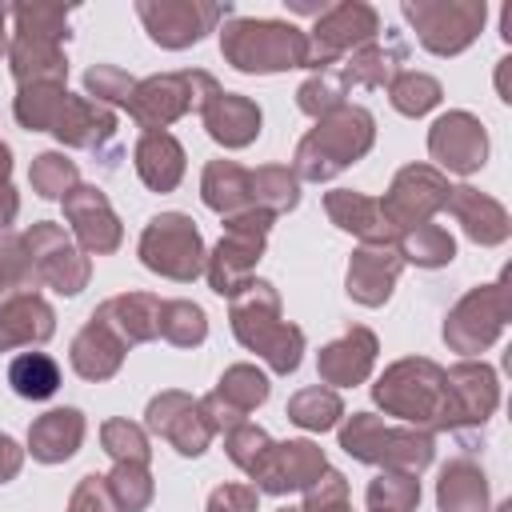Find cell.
<instances>
[{
    "label": "cell",
    "instance_id": "cell-26",
    "mask_svg": "<svg viewBox=\"0 0 512 512\" xmlns=\"http://www.w3.org/2000/svg\"><path fill=\"white\" fill-rule=\"evenodd\" d=\"M96 320H104L124 344H140L160 336V300L148 292H128V296H112L104 300L96 312Z\"/></svg>",
    "mask_w": 512,
    "mask_h": 512
},
{
    "label": "cell",
    "instance_id": "cell-49",
    "mask_svg": "<svg viewBox=\"0 0 512 512\" xmlns=\"http://www.w3.org/2000/svg\"><path fill=\"white\" fill-rule=\"evenodd\" d=\"M300 108L308 112V116H328V112H336L340 104H344V84H340V72H316L312 80H304L300 84Z\"/></svg>",
    "mask_w": 512,
    "mask_h": 512
},
{
    "label": "cell",
    "instance_id": "cell-24",
    "mask_svg": "<svg viewBox=\"0 0 512 512\" xmlns=\"http://www.w3.org/2000/svg\"><path fill=\"white\" fill-rule=\"evenodd\" d=\"M200 116H204L208 136L220 140L224 148H244L260 132V108L248 96H236V92H216L200 108Z\"/></svg>",
    "mask_w": 512,
    "mask_h": 512
},
{
    "label": "cell",
    "instance_id": "cell-51",
    "mask_svg": "<svg viewBox=\"0 0 512 512\" xmlns=\"http://www.w3.org/2000/svg\"><path fill=\"white\" fill-rule=\"evenodd\" d=\"M84 88L96 96V100H112V104H128V96H132V88H136V80L128 76V72H120V68H112V64H96V68H88V76H84Z\"/></svg>",
    "mask_w": 512,
    "mask_h": 512
},
{
    "label": "cell",
    "instance_id": "cell-29",
    "mask_svg": "<svg viewBox=\"0 0 512 512\" xmlns=\"http://www.w3.org/2000/svg\"><path fill=\"white\" fill-rule=\"evenodd\" d=\"M80 440H84V416H80L76 408H52V412H44V416L32 424V432H28V448H32V456L44 460V464L68 460V456L80 448Z\"/></svg>",
    "mask_w": 512,
    "mask_h": 512
},
{
    "label": "cell",
    "instance_id": "cell-55",
    "mask_svg": "<svg viewBox=\"0 0 512 512\" xmlns=\"http://www.w3.org/2000/svg\"><path fill=\"white\" fill-rule=\"evenodd\" d=\"M8 172H12V152H8V144H0V228L12 224V216H16V192L8 184Z\"/></svg>",
    "mask_w": 512,
    "mask_h": 512
},
{
    "label": "cell",
    "instance_id": "cell-20",
    "mask_svg": "<svg viewBox=\"0 0 512 512\" xmlns=\"http://www.w3.org/2000/svg\"><path fill=\"white\" fill-rule=\"evenodd\" d=\"M64 216L72 220V232H76V240H80L88 252H112V248L120 244V220H116V212L108 208V200H104L100 188L76 184V188L64 196Z\"/></svg>",
    "mask_w": 512,
    "mask_h": 512
},
{
    "label": "cell",
    "instance_id": "cell-21",
    "mask_svg": "<svg viewBox=\"0 0 512 512\" xmlns=\"http://www.w3.org/2000/svg\"><path fill=\"white\" fill-rule=\"evenodd\" d=\"M400 268H404V260H400L396 244H364L348 264V296L368 308L384 304Z\"/></svg>",
    "mask_w": 512,
    "mask_h": 512
},
{
    "label": "cell",
    "instance_id": "cell-58",
    "mask_svg": "<svg viewBox=\"0 0 512 512\" xmlns=\"http://www.w3.org/2000/svg\"><path fill=\"white\" fill-rule=\"evenodd\" d=\"M276 512H304V508H276Z\"/></svg>",
    "mask_w": 512,
    "mask_h": 512
},
{
    "label": "cell",
    "instance_id": "cell-43",
    "mask_svg": "<svg viewBox=\"0 0 512 512\" xmlns=\"http://www.w3.org/2000/svg\"><path fill=\"white\" fill-rule=\"evenodd\" d=\"M160 336L180 344V348H192L208 336V320H204V308L192 304V300H164L160 304Z\"/></svg>",
    "mask_w": 512,
    "mask_h": 512
},
{
    "label": "cell",
    "instance_id": "cell-56",
    "mask_svg": "<svg viewBox=\"0 0 512 512\" xmlns=\"http://www.w3.org/2000/svg\"><path fill=\"white\" fill-rule=\"evenodd\" d=\"M20 460H24V456H20L16 440H12V436H0V484L20 472Z\"/></svg>",
    "mask_w": 512,
    "mask_h": 512
},
{
    "label": "cell",
    "instance_id": "cell-32",
    "mask_svg": "<svg viewBox=\"0 0 512 512\" xmlns=\"http://www.w3.org/2000/svg\"><path fill=\"white\" fill-rule=\"evenodd\" d=\"M64 144L72 148H100L112 132H116V120L112 112L100 104V100H84V96H68L64 100V112L52 128Z\"/></svg>",
    "mask_w": 512,
    "mask_h": 512
},
{
    "label": "cell",
    "instance_id": "cell-57",
    "mask_svg": "<svg viewBox=\"0 0 512 512\" xmlns=\"http://www.w3.org/2000/svg\"><path fill=\"white\" fill-rule=\"evenodd\" d=\"M4 16H8V8L0 4V56H4V48H8V44H4Z\"/></svg>",
    "mask_w": 512,
    "mask_h": 512
},
{
    "label": "cell",
    "instance_id": "cell-31",
    "mask_svg": "<svg viewBox=\"0 0 512 512\" xmlns=\"http://www.w3.org/2000/svg\"><path fill=\"white\" fill-rule=\"evenodd\" d=\"M8 64L20 88L28 84H64V52L52 40H36V36H16L8 44Z\"/></svg>",
    "mask_w": 512,
    "mask_h": 512
},
{
    "label": "cell",
    "instance_id": "cell-28",
    "mask_svg": "<svg viewBox=\"0 0 512 512\" xmlns=\"http://www.w3.org/2000/svg\"><path fill=\"white\" fill-rule=\"evenodd\" d=\"M124 360V340L104 324V320H88L80 328V336L72 340V368L84 380H108Z\"/></svg>",
    "mask_w": 512,
    "mask_h": 512
},
{
    "label": "cell",
    "instance_id": "cell-4",
    "mask_svg": "<svg viewBox=\"0 0 512 512\" xmlns=\"http://www.w3.org/2000/svg\"><path fill=\"white\" fill-rule=\"evenodd\" d=\"M220 52L240 72L308 68V32L280 20H232L220 32Z\"/></svg>",
    "mask_w": 512,
    "mask_h": 512
},
{
    "label": "cell",
    "instance_id": "cell-27",
    "mask_svg": "<svg viewBox=\"0 0 512 512\" xmlns=\"http://www.w3.org/2000/svg\"><path fill=\"white\" fill-rule=\"evenodd\" d=\"M372 360H376V336L368 328H352L348 336H340L336 344H328L320 352L316 368H320V380L324 384L344 388V384H360L368 376Z\"/></svg>",
    "mask_w": 512,
    "mask_h": 512
},
{
    "label": "cell",
    "instance_id": "cell-15",
    "mask_svg": "<svg viewBox=\"0 0 512 512\" xmlns=\"http://www.w3.org/2000/svg\"><path fill=\"white\" fill-rule=\"evenodd\" d=\"M324 468H328L324 452L312 440H288V444H268L248 476L256 492H292L320 480Z\"/></svg>",
    "mask_w": 512,
    "mask_h": 512
},
{
    "label": "cell",
    "instance_id": "cell-42",
    "mask_svg": "<svg viewBox=\"0 0 512 512\" xmlns=\"http://www.w3.org/2000/svg\"><path fill=\"white\" fill-rule=\"evenodd\" d=\"M416 500H420V484H416L412 472L384 468L368 484V512H412Z\"/></svg>",
    "mask_w": 512,
    "mask_h": 512
},
{
    "label": "cell",
    "instance_id": "cell-38",
    "mask_svg": "<svg viewBox=\"0 0 512 512\" xmlns=\"http://www.w3.org/2000/svg\"><path fill=\"white\" fill-rule=\"evenodd\" d=\"M8 384L24 400H48L60 388V368L48 352H20L8 364Z\"/></svg>",
    "mask_w": 512,
    "mask_h": 512
},
{
    "label": "cell",
    "instance_id": "cell-52",
    "mask_svg": "<svg viewBox=\"0 0 512 512\" xmlns=\"http://www.w3.org/2000/svg\"><path fill=\"white\" fill-rule=\"evenodd\" d=\"M268 444H272V440H268V432H264V428H252L248 420H244L240 428H232V432H228V456H232L244 472H252V468H256V460L264 456V448H268Z\"/></svg>",
    "mask_w": 512,
    "mask_h": 512
},
{
    "label": "cell",
    "instance_id": "cell-53",
    "mask_svg": "<svg viewBox=\"0 0 512 512\" xmlns=\"http://www.w3.org/2000/svg\"><path fill=\"white\" fill-rule=\"evenodd\" d=\"M68 512H120V508H116L104 476H84L76 484V492H72V508Z\"/></svg>",
    "mask_w": 512,
    "mask_h": 512
},
{
    "label": "cell",
    "instance_id": "cell-2",
    "mask_svg": "<svg viewBox=\"0 0 512 512\" xmlns=\"http://www.w3.org/2000/svg\"><path fill=\"white\" fill-rule=\"evenodd\" d=\"M372 392H376V404H384V412H392L408 424L456 428L448 376L432 360H396Z\"/></svg>",
    "mask_w": 512,
    "mask_h": 512
},
{
    "label": "cell",
    "instance_id": "cell-13",
    "mask_svg": "<svg viewBox=\"0 0 512 512\" xmlns=\"http://www.w3.org/2000/svg\"><path fill=\"white\" fill-rule=\"evenodd\" d=\"M140 20L148 24V36L164 48L196 44L220 16H228V4H200V0H140Z\"/></svg>",
    "mask_w": 512,
    "mask_h": 512
},
{
    "label": "cell",
    "instance_id": "cell-33",
    "mask_svg": "<svg viewBox=\"0 0 512 512\" xmlns=\"http://www.w3.org/2000/svg\"><path fill=\"white\" fill-rule=\"evenodd\" d=\"M136 172L152 192H172L184 176V148L168 132H144L136 144Z\"/></svg>",
    "mask_w": 512,
    "mask_h": 512
},
{
    "label": "cell",
    "instance_id": "cell-45",
    "mask_svg": "<svg viewBox=\"0 0 512 512\" xmlns=\"http://www.w3.org/2000/svg\"><path fill=\"white\" fill-rule=\"evenodd\" d=\"M388 96H392V108L404 112V116H424L428 108L440 104V80L424 76V72H400L392 84H388Z\"/></svg>",
    "mask_w": 512,
    "mask_h": 512
},
{
    "label": "cell",
    "instance_id": "cell-22",
    "mask_svg": "<svg viewBox=\"0 0 512 512\" xmlns=\"http://www.w3.org/2000/svg\"><path fill=\"white\" fill-rule=\"evenodd\" d=\"M324 208H328V216H332L344 232H356L364 244H396V236H400V232L388 224L380 200H372V196L336 188V192L324 196Z\"/></svg>",
    "mask_w": 512,
    "mask_h": 512
},
{
    "label": "cell",
    "instance_id": "cell-41",
    "mask_svg": "<svg viewBox=\"0 0 512 512\" xmlns=\"http://www.w3.org/2000/svg\"><path fill=\"white\" fill-rule=\"evenodd\" d=\"M344 416V404H340V396L332 392V388H304V392H296L292 400H288V420H296L300 428H312V432H324V428H332L336 420Z\"/></svg>",
    "mask_w": 512,
    "mask_h": 512
},
{
    "label": "cell",
    "instance_id": "cell-16",
    "mask_svg": "<svg viewBox=\"0 0 512 512\" xmlns=\"http://www.w3.org/2000/svg\"><path fill=\"white\" fill-rule=\"evenodd\" d=\"M148 428L156 436H164L176 452L184 456H200L212 440V424L200 408V400L184 396V392H164L148 404Z\"/></svg>",
    "mask_w": 512,
    "mask_h": 512
},
{
    "label": "cell",
    "instance_id": "cell-50",
    "mask_svg": "<svg viewBox=\"0 0 512 512\" xmlns=\"http://www.w3.org/2000/svg\"><path fill=\"white\" fill-rule=\"evenodd\" d=\"M304 512H352V504H348V480L340 472L324 468V480H312L308 484Z\"/></svg>",
    "mask_w": 512,
    "mask_h": 512
},
{
    "label": "cell",
    "instance_id": "cell-11",
    "mask_svg": "<svg viewBox=\"0 0 512 512\" xmlns=\"http://www.w3.org/2000/svg\"><path fill=\"white\" fill-rule=\"evenodd\" d=\"M504 324H508V288H504V280L500 284H480L452 308V316L444 324V340L456 352H480L500 336Z\"/></svg>",
    "mask_w": 512,
    "mask_h": 512
},
{
    "label": "cell",
    "instance_id": "cell-35",
    "mask_svg": "<svg viewBox=\"0 0 512 512\" xmlns=\"http://www.w3.org/2000/svg\"><path fill=\"white\" fill-rule=\"evenodd\" d=\"M204 204L220 216H236V212H248L252 208V196H248V172L232 160H212L204 168Z\"/></svg>",
    "mask_w": 512,
    "mask_h": 512
},
{
    "label": "cell",
    "instance_id": "cell-39",
    "mask_svg": "<svg viewBox=\"0 0 512 512\" xmlns=\"http://www.w3.org/2000/svg\"><path fill=\"white\" fill-rule=\"evenodd\" d=\"M36 284H40V276H36L32 256L24 248V236L0 232V304L12 300V296L36 292Z\"/></svg>",
    "mask_w": 512,
    "mask_h": 512
},
{
    "label": "cell",
    "instance_id": "cell-6",
    "mask_svg": "<svg viewBox=\"0 0 512 512\" xmlns=\"http://www.w3.org/2000/svg\"><path fill=\"white\" fill-rule=\"evenodd\" d=\"M220 92V84L208 72H172V76H148L132 88L128 96V112L140 128L160 132L172 120H180L184 112H200L212 96Z\"/></svg>",
    "mask_w": 512,
    "mask_h": 512
},
{
    "label": "cell",
    "instance_id": "cell-10",
    "mask_svg": "<svg viewBox=\"0 0 512 512\" xmlns=\"http://www.w3.org/2000/svg\"><path fill=\"white\" fill-rule=\"evenodd\" d=\"M380 32L376 8L360 4V0H344V4H328V12L316 20V28L308 32V68H328L336 64L344 52H356L364 44H372V36Z\"/></svg>",
    "mask_w": 512,
    "mask_h": 512
},
{
    "label": "cell",
    "instance_id": "cell-48",
    "mask_svg": "<svg viewBox=\"0 0 512 512\" xmlns=\"http://www.w3.org/2000/svg\"><path fill=\"white\" fill-rule=\"evenodd\" d=\"M104 448L116 456V464H148V436L128 420H108L100 428Z\"/></svg>",
    "mask_w": 512,
    "mask_h": 512
},
{
    "label": "cell",
    "instance_id": "cell-18",
    "mask_svg": "<svg viewBox=\"0 0 512 512\" xmlns=\"http://www.w3.org/2000/svg\"><path fill=\"white\" fill-rule=\"evenodd\" d=\"M428 152H432V160H440L448 172L468 176V172H476V168L484 164V156H488V136H484V128H480V120H476L472 112H448V116H440V120L432 124V132H428Z\"/></svg>",
    "mask_w": 512,
    "mask_h": 512
},
{
    "label": "cell",
    "instance_id": "cell-23",
    "mask_svg": "<svg viewBox=\"0 0 512 512\" xmlns=\"http://www.w3.org/2000/svg\"><path fill=\"white\" fill-rule=\"evenodd\" d=\"M444 208L464 224V232H468L476 244H500V240H508V232H512L504 204L492 200V196H484V192H476V188H468V184L448 188Z\"/></svg>",
    "mask_w": 512,
    "mask_h": 512
},
{
    "label": "cell",
    "instance_id": "cell-19",
    "mask_svg": "<svg viewBox=\"0 0 512 512\" xmlns=\"http://www.w3.org/2000/svg\"><path fill=\"white\" fill-rule=\"evenodd\" d=\"M448 396H452V416H456V428H468V424H484L492 416V408L500 404V384H496V372L488 364H476V360H464V364H452L448 372Z\"/></svg>",
    "mask_w": 512,
    "mask_h": 512
},
{
    "label": "cell",
    "instance_id": "cell-47",
    "mask_svg": "<svg viewBox=\"0 0 512 512\" xmlns=\"http://www.w3.org/2000/svg\"><path fill=\"white\" fill-rule=\"evenodd\" d=\"M28 176H32V188H36L40 196H48V200L68 196V192L76 188V164H72L68 156H60V152H44V156H36Z\"/></svg>",
    "mask_w": 512,
    "mask_h": 512
},
{
    "label": "cell",
    "instance_id": "cell-12",
    "mask_svg": "<svg viewBox=\"0 0 512 512\" xmlns=\"http://www.w3.org/2000/svg\"><path fill=\"white\" fill-rule=\"evenodd\" d=\"M444 200H448V180L428 164H408L392 180L380 208L396 232H408L416 224H428V216H436L444 208Z\"/></svg>",
    "mask_w": 512,
    "mask_h": 512
},
{
    "label": "cell",
    "instance_id": "cell-34",
    "mask_svg": "<svg viewBox=\"0 0 512 512\" xmlns=\"http://www.w3.org/2000/svg\"><path fill=\"white\" fill-rule=\"evenodd\" d=\"M436 500H440V512H484L488 508V480L472 460H452L440 472Z\"/></svg>",
    "mask_w": 512,
    "mask_h": 512
},
{
    "label": "cell",
    "instance_id": "cell-14",
    "mask_svg": "<svg viewBox=\"0 0 512 512\" xmlns=\"http://www.w3.org/2000/svg\"><path fill=\"white\" fill-rule=\"evenodd\" d=\"M24 248H28V256H32V268H36V276L48 284V288H56V292H64V296H76L84 284H88V260L72 248V240L64 236V228L60 224H36L28 236H24Z\"/></svg>",
    "mask_w": 512,
    "mask_h": 512
},
{
    "label": "cell",
    "instance_id": "cell-5",
    "mask_svg": "<svg viewBox=\"0 0 512 512\" xmlns=\"http://www.w3.org/2000/svg\"><path fill=\"white\" fill-rule=\"evenodd\" d=\"M340 448L364 464H384L396 472H420L432 464V436L416 428H392L372 412H356L340 428Z\"/></svg>",
    "mask_w": 512,
    "mask_h": 512
},
{
    "label": "cell",
    "instance_id": "cell-1",
    "mask_svg": "<svg viewBox=\"0 0 512 512\" xmlns=\"http://www.w3.org/2000/svg\"><path fill=\"white\" fill-rule=\"evenodd\" d=\"M232 332L244 348L260 352L272 364V372H280V376H288L300 364L304 332L292 328L288 320H280V296L272 292L268 280H248L232 296Z\"/></svg>",
    "mask_w": 512,
    "mask_h": 512
},
{
    "label": "cell",
    "instance_id": "cell-8",
    "mask_svg": "<svg viewBox=\"0 0 512 512\" xmlns=\"http://www.w3.org/2000/svg\"><path fill=\"white\" fill-rule=\"evenodd\" d=\"M140 260L144 268L168 276V280H196L204 272V244L200 232L192 228V220L184 212H164L152 216L144 236H140Z\"/></svg>",
    "mask_w": 512,
    "mask_h": 512
},
{
    "label": "cell",
    "instance_id": "cell-36",
    "mask_svg": "<svg viewBox=\"0 0 512 512\" xmlns=\"http://www.w3.org/2000/svg\"><path fill=\"white\" fill-rule=\"evenodd\" d=\"M248 196H252V208L276 216V212H288L296 208L300 200V184H296V172L280 168V164H268V168H256L248 172Z\"/></svg>",
    "mask_w": 512,
    "mask_h": 512
},
{
    "label": "cell",
    "instance_id": "cell-40",
    "mask_svg": "<svg viewBox=\"0 0 512 512\" xmlns=\"http://www.w3.org/2000/svg\"><path fill=\"white\" fill-rule=\"evenodd\" d=\"M64 100H68L64 84H28V88H20V96H16V120H20L24 128H32V132L56 128V120H60V112H64Z\"/></svg>",
    "mask_w": 512,
    "mask_h": 512
},
{
    "label": "cell",
    "instance_id": "cell-9",
    "mask_svg": "<svg viewBox=\"0 0 512 512\" xmlns=\"http://www.w3.org/2000/svg\"><path fill=\"white\" fill-rule=\"evenodd\" d=\"M484 0L480 4H464V0H408L404 16L416 24V36L428 52L436 56H452L460 48L472 44V36L484 24Z\"/></svg>",
    "mask_w": 512,
    "mask_h": 512
},
{
    "label": "cell",
    "instance_id": "cell-44",
    "mask_svg": "<svg viewBox=\"0 0 512 512\" xmlns=\"http://www.w3.org/2000/svg\"><path fill=\"white\" fill-rule=\"evenodd\" d=\"M16 36H36V40H68V8L56 4H16L12 8Z\"/></svg>",
    "mask_w": 512,
    "mask_h": 512
},
{
    "label": "cell",
    "instance_id": "cell-17",
    "mask_svg": "<svg viewBox=\"0 0 512 512\" xmlns=\"http://www.w3.org/2000/svg\"><path fill=\"white\" fill-rule=\"evenodd\" d=\"M268 396V376L252 364H232L224 376H220V388L212 396L200 400L212 432H232L244 424V416Z\"/></svg>",
    "mask_w": 512,
    "mask_h": 512
},
{
    "label": "cell",
    "instance_id": "cell-7",
    "mask_svg": "<svg viewBox=\"0 0 512 512\" xmlns=\"http://www.w3.org/2000/svg\"><path fill=\"white\" fill-rule=\"evenodd\" d=\"M268 224H272V216L260 212V208H248V212L228 216V232H224V240H220L216 252L204 260L212 292H220V296H236V292L252 280V268H256V260H260V252H264Z\"/></svg>",
    "mask_w": 512,
    "mask_h": 512
},
{
    "label": "cell",
    "instance_id": "cell-30",
    "mask_svg": "<svg viewBox=\"0 0 512 512\" xmlns=\"http://www.w3.org/2000/svg\"><path fill=\"white\" fill-rule=\"evenodd\" d=\"M52 308L28 292V296H12L0 304V352L16 348V344H40L52 336Z\"/></svg>",
    "mask_w": 512,
    "mask_h": 512
},
{
    "label": "cell",
    "instance_id": "cell-37",
    "mask_svg": "<svg viewBox=\"0 0 512 512\" xmlns=\"http://www.w3.org/2000/svg\"><path fill=\"white\" fill-rule=\"evenodd\" d=\"M396 252H400V260H412L420 268H440L456 256V240L440 224H416L396 236Z\"/></svg>",
    "mask_w": 512,
    "mask_h": 512
},
{
    "label": "cell",
    "instance_id": "cell-3",
    "mask_svg": "<svg viewBox=\"0 0 512 512\" xmlns=\"http://www.w3.org/2000/svg\"><path fill=\"white\" fill-rule=\"evenodd\" d=\"M372 112L364 108H348L340 104L336 112L320 116L316 128L300 140L296 148V176L304 180H328L340 168H348L352 160H360L372 148Z\"/></svg>",
    "mask_w": 512,
    "mask_h": 512
},
{
    "label": "cell",
    "instance_id": "cell-46",
    "mask_svg": "<svg viewBox=\"0 0 512 512\" xmlns=\"http://www.w3.org/2000/svg\"><path fill=\"white\" fill-rule=\"evenodd\" d=\"M104 480H108V492H112V500H116L120 512L148 508V500H152V476H148L144 464H116L112 476H104Z\"/></svg>",
    "mask_w": 512,
    "mask_h": 512
},
{
    "label": "cell",
    "instance_id": "cell-54",
    "mask_svg": "<svg viewBox=\"0 0 512 512\" xmlns=\"http://www.w3.org/2000/svg\"><path fill=\"white\" fill-rule=\"evenodd\" d=\"M260 492L252 484H220L208 496V512H256Z\"/></svg>",
    "mask_w": 512,
    "mask_h": 512
},
{
    "label": "cell",
    "instance_id": "cell-25",
    "mask_svg": "<svg viewBox=\"0 0 512 512\" xmlns=\"http://www.w3.org/2000/svg\"><path fill=\"white\" fill-rule=\"evenodd\" d=\"M408 60V48L400 36H388V44H364L348 56V64H340V84L348 88H384L400 76V64Z\"/></svg>",
    "mask_w": 512,
    "mask_h": 512
}]
</instances>
